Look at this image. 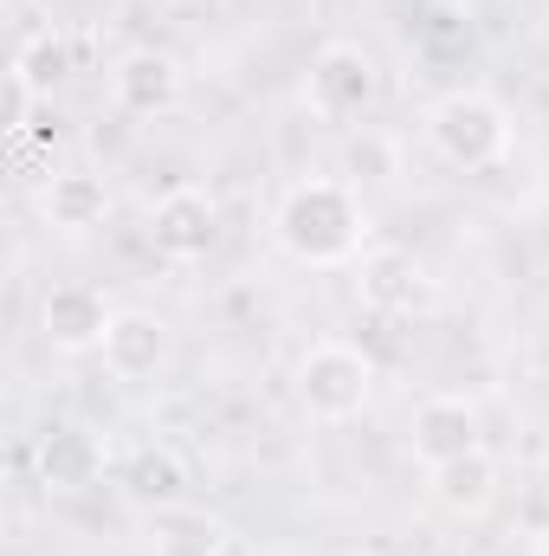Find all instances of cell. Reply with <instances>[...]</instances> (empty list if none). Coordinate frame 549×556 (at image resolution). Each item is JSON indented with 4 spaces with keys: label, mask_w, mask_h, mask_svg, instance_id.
I'll return each instance as SVG.
<instances>
[{
    "label": "cell",
    "mask_w": 549,
    "mask_h": 556,
    "mask_svg": "<svg viewBox=\"0 0 549 556\" xmlns=\"http://www.w3.org/2000/svg\"><path fill=\"white\" fill-rule=\"evenodd\" d=\"M278 247L304 266H349L362 260V240H369V214L356 201L349 181H330V175H310V181H291L284 201L272 214Z\"/></svg>",
    "instance_id": "obj_1"
},
{
    "label": "cell",
    "mask_w": 549,
    "mask_h": 556,
    "mask_svg": "<svg viewBox=\"0 0 549 556\" xmlns=\"http://www.w3.org/2000/svg\"><path fill=\"white\" fill-rule=\"evenodd\" d=\"M426 142L446 168H491L505 162L511 149V111L491 98V91H446L433 111H426Z\"/></svg>",
    "instance_id": "obj_2"
},
{
    "label": "cell",
    "mask_w": 549,
    "mask_h": 556,
    "mask_svg": "<svg viewBox=\"0 0 549 556\" xmlns=\"http://www.w3.org/2000/svg\"><path fill=\"white\" fill-rule=\"evenodd\" d=\"M369 395H375V363H369L356 343L323 337V343H310V350L297 356V402H304L310 420L343 427V420H356L369 408Z\"/></svg>",
    "instance_id": "obj_3"
},
{
    "label": "cell",
    "mask_w": 549,
    "mask_h": 556,
    "mask_svg": "<svg viewBox=\"0 0 549 556\" xmlns=\"http://www.w3.org/2000/svg\"><path fill=\"white\" fill-rule=\"evenodd\" d=\"M382 98V72L362 46L349 39H330L317 59H310V111L323 124H349V117H369Z\"/></svg>",
    "instance_id": "obj_4"
},
{
    "label": "cell",
    "mask_w": 549,
    "mask_h": 556,
    "mask_svg": "<svg viewBox=\"0 0 549 556\" xmlns=\"http://www.w3.org/2000/svg\"><path fill=\"white\" fill-rule=\"evenodd\" d=\"M149 247H155V260H168V266H201V260L220 247V207H214V194L194 188V181L168 188V194L149 207Z\"/></svg>",
    "instance_id": "obj_5"
},
{
    "label": "cell",
    "mask_w": 549,
    "mask_h": 556,
    "mask_svg": "<svg viewBox=\"0 0 549 556\" xmlns=\"http://www.w3.org/2000/svg\"><path fill=\"white\" fill-rule=\"evenodd\" d=\"M356 291H362V304L382 311V317H426V311L439 304L433 273H426L413 253H401V247H369V253L356 260Z\"/></svg>",
    "instance_id": "obj_6"
},
{
    "label": "cell",
    "mask_w": 549,
    "mask_h": 556,
    "mask_svg": "<svg viewBox=\"0 0 549 556\" xmlns=\"http://www.w3.org/2000/svg\"><path fill=\"white\" fill-rule=\"evenodd\" d=\"M168 356H175V330H168L155 311H142V304L111 311V330H104V369H111L117 382H149V376H162Z\"/></svg>",
    "instance_id": "obj_7"
},
{
    "label": "cell",
    "mask_w": 549,
    "mask_h": 556,
    "mask_svg": "<svg viewBox=\"0 0 549 556\" xmlns=\"http://www.w3.org/2000/svg\"><path fill=\"white\" fill-rule=\"evenodd\" d=\"M485 427H478V408L465 402V395H426L408 420V446L413 459L433 472V466H446V459H465V453H478L485 440H478Z\"/></svg>",
    "instance_id": "obj_8"
},
{
    "label": "cell",
    "mask_w": 549,
    "mask_h": 556,
    "mask_svg": "<svg viewBox=\"0 0 549 556\" xmlns=\"http://www.w3.org/2000/svg\"><path fill=\"white\" fill-rule=\"evenodd\" d=\"M175 98H181V59L175 52L137 46L111 65V104L124 117H162V111H175Z\"/></svg>",
    "instance_id": "obj_9"
},
{
    "label": "cell",
    "mask_w": 549,
    "mask_h": 556,
    "mask_svg": "<svg viewBox=\"0 0 549 556\" xmlns=\"http://www.w3.org/2000/svg\"><path fill=\"white\" fill-rule=\"evenodd\" d=\"M39 330L52 350L65 356H85V350H104V330H111V304L91 291V285H52L46 304H39Z\"/></svg>",
    "instance_id": "obj_10"
},
{
    "label": "cell",
    "mask_w": 549,
    "mask_h": 556,
    "mask_svg": "<svg viewBox=\"0 0 549 556\" xmlns=\"http://www.w3.org/2000/svg\"><path fill=\"white\" fill-rule=\"evenodd\" d=\"M33 459H39V485L46 492H91L104 479V446L78 420H52L39 433V453Z\"/></svg>",
    "instance_id": "obj_11"
},
{
    "label": "cell",
    "mask_w": 549,
    "mask_h": 556,
    "mask_svg": "<svg viewBox=\"0 0 549 556\" xmlns=\"http://www.w3.org/2000/svg\"><path fill=\"white\" fill-rule=\"evenodd\" d=\"M426 492H433V505H439L446 518L472 525V518H485L491 498H498V459H491L485 446L465 453V459H446V466L426 472Z\"/></svg>",
    "instance_id": "obj_12"
},
{
    "label": "cell",
    "mask_w": 549,
    "mask_h": 556,
    "mask_svg": "<svg viewBox=\"0 0 549 556\" xmlns=\"http://www.w3.org/2000/svg\"><path fill=\"white\" fill-rule=\"evenodd\" d=\"M149 551L155 556H227L233 551V531L214 518V511H201V505H162V511H149Z\"/></svg>",
    "instance_id": "obj_13"
},
{
    "label": "cell",
    "mask_w": 549,
    "mask_h": 556,
    "mask_svg": "<svg viewBox=\"0 0 549 556\" xmlns=\"http://www.w3.org/2000/svg\"><path fill=\"white\" fill-rule=\"evenodd\" d=\"M39 214H46V227H59V233H91V227H104V214H111V188H104V175H85V168H65V175H52L46 188H39Z\"/></svg>",
    "instance_id": "obj_14"
},
{
    "label": "cell",
    "mask_w": 549,
    "mask_h": 556,
    "mask_svg": "<svg viewBox=\"0 0 549 556\" xmlns=\"http://www.w3.org/2000/svg\"><path fill=\"white\" fill-rule=\"evenodd\" d=\"M117 485L130 492V505L162 511V505H181V492H188V466H181L175 446H155V440H149V446H130V453H124Z\"/></svg>",
    "instance_id": "obj_15"
},
{
    "label": "cell",
    "mask_w": 549,
    "mask_h": 556,
    "mask_svg": "<svg viewBox=\"0 0 549 556\" xmlns=\"http://www.w3.org/2000/svg\"><path fill=\"white\" fill-rule=\"evenodd\" d=\"M13 78H26L33 91H52L59 78H65V46L46 33V39H33V46H20L13 52Z\"/></svg>",
    "instance_id": "obj_16"
},
{
    "label": "cell",
    "mask_w": 549,
    "mask_h": 556,
    "mask_svg": "<svg viewBox=\"0 0 549 556\" xmlns=\"http://www.w3.org/2000/svg\"><path fill=\"white\" fill-rule=\"evenodd\" d=\"M349 168H356L362 181H395V175H401V168H395V142L369 137V130L349 142Z\"/></svg>",
    "instance_id": "obj_17"
},
{
    "label": "cell",
    "mask_w": 549,
    "mask_h": 556,
    "mask_svg": "<svg viewBox=\"0 0 549 556\" xmlns=\"http://www.w3.org/2000/svg\"><path fill=\"white\" fill-rule=\"evenodd\" d=\"M531 556H549V538H544V544H537V551H531Z\"/></svg>",
    "instance_id": "obj_18"
}]
</instances>
